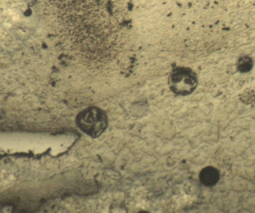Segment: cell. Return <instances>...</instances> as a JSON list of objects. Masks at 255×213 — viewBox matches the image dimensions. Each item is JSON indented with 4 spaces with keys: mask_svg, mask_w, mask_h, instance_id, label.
Returning <instances> with one entry per match:
<instances>
[{
    "mask_svg": "<svg viewBox=\"0 0 255 213\" xmlns=\"http://www.w3.org/2000/svg\"><path fill=\"white\" fill-rule=\"evenodd\" d=\"M76 123L82 132L93 138H96L107 128L108 118L102 109L91 106L78 114Z\"/></svg>",
    "mask_w": 255,
    "mask_h": 213,
    "instance_id": "6da1fadb",
    "label": "cell"
},
{
    "mask_svg": "<svg viewBox=\"0 0 255 213\" xmlns=\"http://www.w3.org/2000/svg\"><path fill=\"white\" fill-rule=\"evenodd\" d=\"M197 85V76L189 68L176 67L172 71L169 76V88L177 95L184 96L191 94Z\"/></svg>",
    "mask_w": 255,
    "mask_h": 213,
    "instance_id": "7a4b0ae2",
    "label": "cell"
},
{
    "mask_svg": "<svg viewBox=\"0 0 255 213\" xmlns=\"http://www.w3.org/2000/svg\"><path fill=\"white\" fill-rule=\"evenodd\" d=\"M200 182L204 186L210 187L215 185L219 180V170L213 166H207L202 169L199 173Z\"/></svg>",
    "mask_w": 255,
    "mask_h": 213,
    "instance_id": "3957f363",
    "label": "cell"
},
{
    "mask_svg": "<svg viewBox=\"0 0 255 213\" xmlns=\"http://www.w3.org/2000/svg\"><path fill=\"white\" fill-rule=\"evenodd\" d=\"M253 66L252 59L248 56L240 57L237 62V68L242 73H247L251 71Z\"/></svg>",
    "mask_w": 255,
    "mask_h": 213,
    "instance_id": "277c9868",
    "label": "cell"
}]
</instances>
